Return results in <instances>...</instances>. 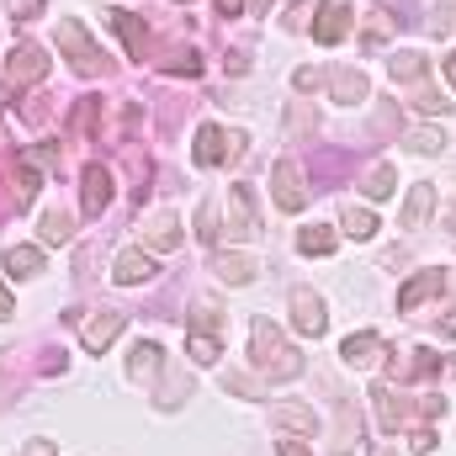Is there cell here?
<instances>
[{
  "mask_svg": "<svg viewBox=\"0 0 456 456\" xmlns=\"http://www.w3.org/2000/svg\"><path fill=\"white\" fill-rule=\"evenodd\" d=\"M249 361H255V371H265L271 382L303 377V355L281 340V330H276L271 319H255V324H249Z\"/></svg>",
  "mask_w": 456,
  "mask_h": 456,
  "instance_id": "6da1fadb",
  "label": "cell"
},
{
  "mask_svg": "<svg viewBox=\"0 0 456 456\" xmlns=\"http://www.w3.org/2000/svg\"><path fill=\"white\" fill-rule=\"evenodd\" d=\"M59 48L69 53V64H75L80 75H102V69H107V53H102V43H96V37H91V32L75 21V16H64V21H59Z\"/></svg>",
  "mask_w": 456,
  "mask_h": 456,
  "instance_id": "7a4b0ae2",
  "label": "cell"
},
{
  "mask_svg": "<svg viewBox=\"0 0 456 456\" xmlns=\"http://www.w3.org/2000/svg\"><path fill=\"white\" fill-rule=\"evenodd\" d=\"M48 75V53L37 48V43H16L11 48V59H5V80H0V102L11 96V91H27V86H37Z\"/></svg>",
  "mask_w": 456,
  "mask_h": 456,
  "instance_id": "3957f363",
  "label": "cell"
},
{
  "mask_svg": "<svg viewBox=\"0 0 456 456\" xmlns=\"http://www.w3.org/2000/svg\"><path fill=\"white\" fill-rule=\"evenodd\" d=\"M75 324H80V345L91 350V355H102L107 345L127 330V314L122 308H96V314H69Z\"/></svg>",
  "mask_w": 456,
  "mask_h": 456,
  "instance_id": "277c9868",
  "label": "cell"
},
{
  "mask_svg": "<svg viewBox=\"0 0 456 456\" xmlns=\"http://www.w3.org/2000/svg\"><path fill=\"white\" fill-rule=\"evenodd\" d=\"M271 197H276L281 213H303V208H308V186H303L297 159H276V170H271Z\"/></svg>",
  "mask_w": 456,
  "mask_h": 456,
  "instance_id": "5b68a950",
  "label": "cell"
},
{
  "mask_svg": "<svg viewBox=\"0 0 456 456\" xmlns=\"http://www.w3.org/2000/svg\"><path fill=\"white\" fill-rule=\"evenodd\" d=\"M292 330H297V335H308V340H319V335L330 330V308H324V297H319V292H308V287H297V292H292Z\"/></svg>",
  "mask_w": 456,
  "mask_h": 456,
  "instance_id": "8992f818",
  "label": "cell"
},
{
  "mask_svg": "<svg viewBox=\"0 0 456 456\" xmlns=\"http://www.w3.org/2000/svg\"><path fill=\"white\" fill-rule=\"evenodd\" d=\"M80 208H86V218H102L112 208V170L107 165H86V175H80Z\"/></svg>",
  "mask_w": 456,
  "mask_h": 456,
  "instance_id": "52a82bcc",
  "label": "cell"
},
{
  "mask_svg": "<svg viewBox=\"0 0 456 456\" xmlns=\"http://www.w3.org/2000/svg\"><path fill=\"white\" fill-rule=\"evenodd\" d=\"M112 276H117V287H143V281L159 276V260L149 249H122L112 260Z\"/></svg>",
  "mask_w": 456,
  "mask_h": 456,
  "instance_id": "ba28073f",
  "label": "cell"
},
{
  "mask_svg": "<svg viewBox=\"0 0 456 456\" xmlns=\"http://www.w3.org/2000/svg\"><path fill=\"white\" fill-rule=\"evenodd\" d=\"M213 271H218V281H228V287H249L255 271H260V260L244 255V249H213Z\"/></svg>",
  "mask_w": 456,
  "mask_h": 456,
  "instance_id": "9c48e42d",
  "label": "cell"
},
{
  "mask_svg": "<svg viewBox=\"0 0 456 456\" xmlns=\"http://www.w3.org/2000/svg\"><path fill=\"white\" fill-rule=\"evenodd\" d=\"M345 32H350V0H330V5H319L314 11V37L330 48V43H340Z\"/></svg>",
  "mask_w": 456,
  "mask_h": 456,
  "instance_id": "30bf717a",
  "label": "cell"
},
{
  "mask_svg": "<svg viewBox=\"0 0 456 456\" xmlns=\"http://www.w3.org/2000/svg\"><path fill=\"white\" fill-rule=\"evenodd\" d=\"M377 355H382V335H371V330H361V335H350V340L340 345V361L350 371H371Z\"/></svg>",
  "mask_w": 456,
  "mask_h": 456,
  "instance_id": "8fae6325",
  "label": "cell"
},
{
  "mask_svg": "<svg viewBox=\"0 0 456 456\" xmlns=\"http://www.w3.org/2000/svg\"><path fill=\"white\" fill-rule=\"evenodd\" d=\"M228 202H233V224H228L233 239L260 233V208H255V191H249V186H233V191H228Z\"/></svg>",
  "mask_w": 456,
  "mask_h": 456,
  "instance_id": "7c38bea8",
  "label": "cell"
},
{
  "mask_svg": "<svg viewBox=\"0 0 456 456\" xmlns=\"http://www.w3.org/2000/svg\"><path fill=\"white\" fill-rule=\"evenodd\" d=\"M107 27L127 43V53H133V59H143V53H149V27H143L133 11H107Z\"/></svg>",
  "mask_w": 456,
  "mask_h": 456,
  "instance_id": "4fadbf2b",
  "label": "cell"
},
{
  "mask_svg": "<svg viewBox=\"0 0 456 456\" xmlns=\"http://www.w3.org/2000/svg\"><path fill=\"white\" fill-rule=\"evenodd\" d=\"M181 239H186V233H181V218H175V213H149V218H143V244H149V249H175Z\"/></svg>",
  "mask_w": 456,
  "mask_h": 456,
  "instance_id": "5bb4252c",
  "label": "cell"
},
{
  "mask_svg": "<svg viewBox=\"0 0 456 456\" xmlns=\"http://www.w3.org/2000/svg\"><path fill=\"white\" fill-rule=\"evenodd\" d=\"M37 170H32V159H16V175H11V191H5V208H16V213H27L32 208V197H37Z\"/></svg>",
  "mask_w": 456,
  "mask_h": 456,
  "instance_id": "9a60e30c",
  "label": "cell"
},
{
  "mask_svg": "<svg viewBox=\"0 0 456 456\" xmlns=\"http://www.w3.org/2000/svg\"><path fill=\"white\" fill-rule=\"evenodd\" d=\"M441 287H446V276H441V271H419V276L398 292V314H414V308H419L425 297H436Z\"/></svg>",
  "mask_w": 456,
  "mask_h": 456,
  "instance_id": "2e32d148",
  "label": "cell"
},
{
  "mask_svg": "<svg viewBox=\"0 0 456 456\" xmlns=\"http://www.w3.org/2000/svg\"><path fill=\"white\" fill-rule=\"evenodd\" d=\"M430 213H436V186L430 181H414L409 186V202H403V228H425Z\"/></svg>",
  "mask_w": 456,
  "mask_h": 456,
  "instance_id": "e0dca14e",
  "label": "cell"
},
{
  "mask_svg": "<svg viewBox=\"0 0 456 456\" xmlns=\"http://www.w3.org/2000/svg\"><path fill=\"white\" fill-rule=\"evenodd\" d=\"M330 96L345 102V107H355V102H366V96H371V86H366V75H361V69H335V75H330Z\"/></svg>",
  "mask_w": 456,
  "mask_h": 456,
  "instance_id": "ac0fdd59",
  "label": "cell"
},
{
  "mask_svg": "<svg viewBox=\"0 0 456 456\" xmlns=\"http://www.w3.org/2000/svg\"><path fill=\"white\" fill-rule=\"evenodd\" d=\"M224 159H228V133L218 122L197 127V165H224Z\"/></svg>",
  "mask_w": 456,
  "mask_h": 456,
  "instance_id": "d6986e66",
  "label": "cell"
},
{
  "mask_svg": "<svg viewBox=\"0 0 456 456\" xmlns=\"http://www.w3.org/2000/svg\"><path fill=\"white\" fill-rule=\"evenodd\" d=\"M159 366H165V350H159L154 340L133 345V355H127V377H138V382H143V377H159Z\"/></svg>",
  "mask_w": 456,
  "mask_h": 456,
  "instance_id": "ffe728a7",
  "label": "cell"
},
{
  "mask_svg": "<svg viewBox=\"0 0 456 456\" xmlns=\"http://www.w3.org/2000/svg\"><path fill=\"white\" fill-rule=\"evenodd\" d=\"M371 398H377V419H382V430H398V425L409 419V403H398V393H393L387 382H377Z\"/></svg>",
  "mask_w": 456,
  "mask_h": 456,
  "instance_id": "44dd1931",
  "label": "cell"
},
{
  "mask_svg": "<svg viewBox=\"0 0 456 456\" xmlns=\"http://www.w3.org/2000/svg\"><path fill=\"white\" fill-rule=\"evenodd\" d=\"M271 419H276V425H287V430H297V436H314V430H319V414H314L308 403H276V409H271Z\"/></svg>",
  "mask_w": 456,
  "mask_h": 456,
  "instance_id": "7402d4cb",
  "label": "cell"
},
{
  "mask_svg": "<svg viewBox=\"0 0 456 456\" xmlns=\"http://www.w3.org/2000/svg\"><path fill=\"white\" fill-rule=\"evenodd\" d=\"M37 233H43V244H69V239H75V213H64V208L43 213Z\"/></svg>",
  "mask_w": 456,
  "mask_h": 456,
  "instance_id": "603a6c76",
  "label": "cell"
},
{
  "mask_svg": "<svg viewBox=\"0 0 456 456\" xmlns=\"http://www.w3.org/2000/svg\"><path fill=\"white\" fill-rule=\"evenodd\" d=\"M425 69H430L425 53H414V48H398V53L387 59V75H393V80H425Z\"/></svg>",
  "mask_w": 456,
  "mask_h": 456,
  "instance_id": "cb8c5ba5",
  "label": "cell"
},
{
  "mask_svg": "<svg viewBox=\"0 0 456 456\" xmlns=\"http://www.w3.org/2000/svg\"><path fill=\"white\" fill-rule=\"evenodd\" d=\"M5 271L37 276V271H43V249H37V244H11V249H5Z\"/></svg>",
  "mask_w": 456,
  "mask_h": 456,
  "instance_id": "d4e9b609",
  "label": "cell"
},
{
  "mask_svg": "<svg viewBox=\"0 0 456 456\" xmlns=\"http://www.w3.org/2000/svg\"><path fill=\"white\" fill-rule=\"evenodd\" d=\"M335 244H340V233L324 228V224H314V228L297 233V249H303V255H335Z\"/></svg>",
  "mask_w": 456,
  "mask_h": 456,
  "instance_id": "484cf974",
  "label": "cell"
},
{
  "mask_svg": "<svg viewBox=\"0 0 456 456\" xmlns=\"http://www.w3.org/2000/svg\"><path fill=\"white\" fill-rule=\"evenodd\" d=\"M361 191H366L371 202H387V197L398 191V170H393V165H377V170L366 175V186H361Z\"/></svg>",
  "mask_w": 456,
  "mask_h": 456,
  "instance_id": "4316f807",
  "label": "cell"
},
{
  "mask_svg": "<svg viewBox=\"0 0 456 456\" xmlns=\"http://www.w3.org/2000/svg\"><path fill=\"white\" fill-rule=\"evenodd\" d=\"M340 228L350 239H371V233H377V218H371V208H345Z\"/></svg>",
  "mask_w": 456,
  "mask_h": 456,
  "instance_id": "83f0119b",
  "label": "cell"
},
{
  "mask_svg": "<svg viewBox=\"0 0 456 456\" xmlns=\"http://www.w3.org/2000/svg\"><path fill=\"white\" fill-rule=\"evenodd\" d=\"M409 149H414V154H441V149H446V133H441V127H414V133H409Z\"/></svg>",
  "mask_w": 456,
  "mask_h": 456,
  "instance_id": "f1b7e54d",
  "label": "cell"
},
{
  "mask_svg": "<svg viewBox=\"0 0 456 456\" xmlns=\"http://www.w3.org/2000/svg\"><path fill=\"white\" fill-rule=\"evenodd\" d=\"M186 355H191L197 366H213V361H218V335H191V340H186Z\"/></svg>",
  "mask_w": 456,
  "mask_h": 456,
  "instance_id": "f546056e",
  "label": "cell"
},
{
  "mask_svg": "<svg viewBox=\"0 0 456 456\" xmlns=\"http://www.w3.org/2000/svg\"><path fill=\"white\" fill-rule=\"evenodd\" d=\"M218 233H224V228H218V208H213V202H202V213H197V239L218 249Z\"/></svg>",
  "mask_w": 456,
  "mask_h": 456,
  "instance_id": "4dcf8cb0",
  "label": "cell"
},
{
  "mask_svg": "<svg viewBox=\"0 0 456 456\" xmlns=\"http://www.w3.org/2000/svg\"><path fill=\"white\" fill-rule=\"evenodd\" d=\"M165 75H186V80H191V75H202V59H197L191 48H186V53H170V59H165Z\"/></svg>",
  "mask_w": 456,
  "mask_h": 456,
  "instance_id": "1f68e13d",
  "label": "cell"
},
{
  "mask_svg": "<svg viewBox=\"0 0 456 456\" xmlns=\"http://www.w3.org/2000/svg\"><path fill=\"white\" fill-rule=\"evenodd\" d=\"M96 112H102V102H96V96H86V102L75 107V133H80V138L96 127Z\"/></svg>",
  "mask_w": 456,
  "mask_h": 456,
  "instance_id": "d6a6232c",
  "label": "cell"
},
{
  "mask_svg": "<svg viewBox=\"0 0 456 456\" xmlns=\"http://www.w3.org/2000/svg\"><path fill=\"white\" fill-rule=\"evenodd\" d=\"M414 107H419V112H452L456 102H446V96H441V91H430V86H425V91H419V96H414Z\"/></svg>",
  "mask_w": 456,
  "mask_h": 456,
  "instance_id": "836d02e7",
  "label": "cell"
},
{
  "mask_svg": "<svg viewBox=\"0 0 456 456\" xmlns=\"http://www.w3.org/2000/svg\"><path fill=\"white\" fill-rule=\"evenodd\" d=\"M21 159H32V165H43V170H59V165H64L59 143H43V149H32V154H21Z\"/></svg>",
  "mask_w": 456,
  "mask_h": 456,
  "instance_id": "e575fe53",
  "label": "cell"
},
{
  "mask_svg": "<svg viewBox=\"0 0 456 456\" xmlns=\"http://www.w3.org/2000/svg\"><path fill=\"white\" fill-rule=\"evenodd\" d=\"M181 398H191V382H165V393H159V409H181Z\"/></svg>",
  "mask_w": 456,
  "mask_h": 456,
  "instance_id": "d590c367",
  "label": "cell"
},
{
  "mask_svg": "<svg viewBox=\"0 0 456 456\" xmlns=\"http://www.w3.org/2000/svg\"><path fill=\"white\" fill-rule=\"evenodd\" d=\"M191 335H218V308H197V319H191Z\"/></svg>",
  "mask_w": 456,
  "mask_h": 456,
  "instance_id": "8d00e7d4",
  "label": "cell"
},
{
  "mask_svg": "<svg viewBox=\"0 0 456 456\" xmlns=\"http://www.w3.org/2000/svg\"><path fill=\"white\" fill-rule=\"evenodd\" d=\"M11 16H16V21H32V16H43V0H11Z\"/></svg>",
  "mask_w": 456,
  "mask_h": 456,
  "instance_id": "74e56055",
  "label": "cell"
},
{
  "mask_svg": "<svg viewBox=\"0 0 456 456\" xmlns=\"http://www.w3.org/2000/svg\"><path fill=\"white\" fill-rule=\"evenodd\" d=\"M224 387H233L239 398H255V393H260V387H255L249 377H239V371H228V377H224Z\"/></svg>",
  "mask_w": 456,
  "mask_h": 456,
  "instance_id": "f35d334b",
  "label": "cell"
},
{
  "mask_svg": "<svg viewBox=\"0 0 456 456\" xmlns=\"http://www.w3.org/2000/svg\"><path fill=\"white\" fill-rule=\"evenodd\" d=\"M409 446H414V456L436 452V430H430V425H419V430H414V441H409Z\"/></svg>",
  "mask_w": 456,
  "mask_h": 456,
  "instance_id": "ab89813d",
  "label": "cell"
},
{
  "mask_svg": "<svg viewBox=\"0 0 456 456\" xmlns=\"http://www.w3.org/2000/svg\"><path fill=\"white\" fill-rule=\"evenodd\" d=\"M292 86H297V91H319V86H324V75H319V69H297V75H292Z\"/></svg>",
  "mask_w": 456,
  "mask_h": 456,
  "instance_id": "60d3db41",
  "label": "cell"
},
{
  "mask_svg": "<svg viewBox=\"0 0 456 456\" xmlns=\"http://www.w3.org/2000/svg\"><path fill=\"white\" fill-rule=\"evenodd\" d=\"M287 27H292V32H303V27H308V11H303V5H297V11H287Z\"/></svg>",
  "mask_w": 456,
  "mask_h": 456,
  "instance_id": "b9f144b4",
  "label": "cell"
},
{
  "mask_svg": "<svg viewBox=\"0 0 456 456\" xmlns=\"http://www.w3.org/2000/svg\"><path fill=\"white\" fill-rule=\"evenodd\" d=\"M218 16H244V0H218Z\"/></svg>",
  "mask_w": 456,
  "mask_h": 456,
  "instance_id": "7bdbcfd3",
  "label": "cell"
},
{
  "mask_svg": "<svg viewBox=\"0 0 456 456\" xmlns=\"http://www.w3.org/2000/svg\"><path fill=\"white\" fill-rule=\"evenodd\" d=\"M281 456H314L303 441H281Z\"/></svg>",
  "mask_w": 456,
  "mask_h": 456,
  "instance_id": "ee69618b",
  "label": "cell"
},
{
  "mask_svg": "<svg viewBox=\"0 0 456 456\" xmlns=\"http://www.w3.org/2000/svg\"><path fill=\"white\" fill-rule=\"evenodd\" d=\"M16 314V303H11V292H5V281H0V319H11Z\"/></svg>",
  "mask_w": 456,
  "mask_h": 456,
  "instance_id": "f6af8a7d",
  "label": "cell"
},
{
  "mask_svg": "<svg viewBox=\"0 0 456 456\" xmlns=\"http://www.w3.org/2000/svg\"><path fill=\"white\" fill-rule=\"evenodd\" d=\"M27 456H53V446H48V441H32V446H27Z\"/></svg>",
  "mask_w": 456,
  "mask_h": 456,
  "instance_id": "bcb514c9",
  "label": "cell"
},
{
  "mask_svg": "<svg viewBox=\"0 0 456 456\" xmlns=\"http://www.w3.org/2000/svg\"><path fill=\"white\" fill-rule=\"evenodd\" d=\"M441 218H446V228H452V244H456V208H446Z\"/></svg>",
  "mask_w": 456,
  "mask_h": 456,
  "instance_id": "7dc6e473",
  "label": "cell"
},
{
  "mask_svg": "<svg viewBox=\"0 0 456 456\" xmlns=\"http://www.w3.org/2000/svg\"><path fill=\"white\" fill-rule=\"evenodd\" d=\"M446 80H452V91H456V53L446 59Z\"/></svg>",
  "mask_w": 456,
  "mask_h": 456,
  "instance_id": "c3c4849f",
  "label": "cell"
},
{
  "mask_svg": "<svg viewBox=\"0 0 456 456\" xmlns=\"http://www.w3.org/2000/svg\"><path fill=\"white\" fill-rule=\"evenodd\" d=\"M377 456H403L398 446H377Z\"/></svg>",
  "mask_w": 456,
  "mask_h": 456,
  "instance_id": "681fc988",
  "label": "cell"
},
{
  "mask_svg": "<svg viewBox=\"0 0 456 456\" xmlns=\"http://www.w3.org/2000/svg\"><path fill=\"white\" fill-rule=\"evenodd\" d=\"M265 5H271V0H255V11H265Z\"/></svg>",
  "mask_w": 456,
  "mask_h": 456,
  "instance_id": "f907efd6",
  "label": "cell"
},
{
  "mask_svg": "<svg viewBox=\"0 0 456 456\" xmlns=\"http://www.w3.org/2000/svg\"><path fill=\"white\" fill-rule=\"evenodd\" d=\"M175 5H191V0H175Z\"/></svg>",
  "mask_w": 456,
  "mask_h": 456,
  "instance_id": "816d5d0a",
  "label": "cell"
}]
</instances>
